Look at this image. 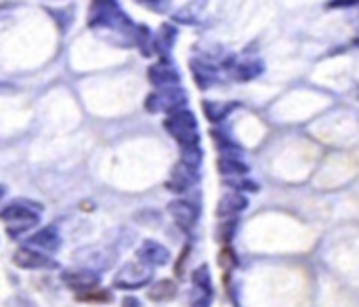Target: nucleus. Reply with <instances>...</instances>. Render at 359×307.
Returning a JSON list of instances; mask_svg holds the SVG:
<instances>
[{"mask_svg": "<svg viewBox=\"0 0 359 307\" xmlns=\"http://www.w3.org/2000/svg\"><path fill=\"white\" fill-rule=\"evenodd\" d=\"M88 27L97 36L120 46H141L145 25H137L118 2H95L88 15Z\"/></svg>", "mask_w": 359, "mask_h": 307, "instance_id": "obj_1", "label": "nucleus"}, {"mask_svg": "<svg viewBox=\"0 0 359 307\" xmlns=\"http://www.w3.org/2000/svg\"><path fill=\"white\" fill-rule=\"evenodd\" d=\"M34 209H40V207H34L27 200H15L6 204L2 209V221L6 226V232L15 236V234L36 228L40 223V211H34Z\"/></svg>", "mask_w": 359, "mask_h": 307, "instance_id": "obj_2", "label": "nucleus"}, {"mask_svg": "<svg viewBox=\"0 0 359 307\" xmlns=\"http://www.w3.org/2000/svg\"><path fill=\"white\" fill-rule=\"evenodd\" d=\"M164 129L177 139L181 148L200 145V133H198V118L191 110H181L164 120Z\"/></svg>", "mask_w": 359, "mask_h": 307, "instance_id": "obj_3", "label": "nucleus"}, {"mask_svg": "<svg viewBox=\"0 0 359 307\" xmlns=\"http://www.w3.org/2000/svg\"><path fill=\"white\" fill-rule=\"evenodd\" d=\"M189 97H187V91H183L181 86H172V89H158L154 93L147 95L145 99V110L156 114V112H166L168 116L181 112V110H187Z\"/></svg>", "mask_w": 359, "mask_h": 307, "instance_id": "obj_4", "label": "nucleus"}, {"mask_svg": "<svg viewBox=\"0 0 359 307\" xmlns=\"http://www.w3.org/2000/svg\"><path fill=\"white\" fill-rule=\"evenodd\" d=\"M154 268L141 263V261H128L120 268V272L114 278V289L120 291H137L151 282Z\"/></svg>", "mask_w": 359, "mask_h": 307, "instance_id": "obj_5", "label": "nucleus"}, {"mask_svg": "<svg viewBox=\"0 0 359 307\" xmlns=\"http://www.w3.org/2000/svg\"><path fill=\"white\" fill-rule=\"evenodd\" d=\"M61 282L69 291L78 295H86L99 285V274L90 268H69L61 274Z\"/></svg>", "mask_w": 359, "mask_h": 307, "instance_id": "obj_6", "label": "nucleus"}, {"mask_svg": "<svg viewBox=\"0 0 359 307\" xmlns=\"http://www.w3.org/2000/svg\"><path fill=\"white\" fill-rule=\"evenodd\" d=\"M198 181H200V171L185 164V162H179L172 169V173H170V177L166 181V190L172 192V194H185L194 185H198Z\"/></svg>", "mask_w": 359, "mask_h": 307, "instance_id": "obj_7", "label": "nucleus"}, {"mask_svg": "<svg viewBox=\"0 0 359 307\" xmlns=\"http://www.w3.org/2000/svg\"><path fill=\"white\" fill-rule=\"evenodd\" d=\"M168 215L183 230H194L198 226V221H200V209H198V204H194L189 200H183V198L168 202Z\"/></svg>", "mask_w": 359, "mask_h": 307, "instance_id": "obj_8", "label": "nucleus"}, {"mask_svg": "<svg viewBox=\"0 0 359 307\" xmlns=\"http://www.w3.org/2000/svg\"><path fill=\"white\" fill-rule=\"evenodd\" d=\"M147 74H149V82L158 89H172V86H179L181 82V74L170 63V59H160L147 70Z\"/></svg>", "mask_w": 359, "mask_h": 307, "instance_id": "obj_9", "label": "nucleus"}, {"mask_svg": "<svg viewBox=\"0 0 359 307\" xmlns=\"http://www.w3.org/2000/svg\"><path fill=\"white\" fill-rule=\"evenodd\" d=\"M25 247L34 249V251H40V253H57L61 249V234L55 226H46V228H40L36 234H32L27 240H25Z\"/></svg>", "mask_w": 359, "mask_h": 307, "instance_id": "obj_10", "label": "nucleus"}, {"mask_svg": "<svg viewBox=\"0 0 359 307\" xmlns=\"http://www.w3.org/2000/svg\"><path fill=\"white\" fill-rule=\"evenodd\" d=\"M13 263L17 268H23V270H53V268H57V263L48 255H44L40 251H34L29 247L17 249L15 255H13Z\"/></svg>", "mask_w": 359, "mask_h": 307, "instance_id": "obj_11", "label": "nucleus"}, {"mask_svg": "<svg viewBox=\"0 0 359 307\" xmlns=\"http://www.w3.org/2000/svg\"><path fill=\"white\" fill-rule=\"evenodd\" d=\"M225 67L236 80H252L265 72V63L261 59H227Z\"/></svg>", "mask_w": 359, "mask_h": 307, "instance_id": "obj_12", "label": "nucleus"}, {"mask_svg": "<svg viewBox=\"0 0 359 307\" xmlns=\"http://www.w3.org/2000/svg\"><path fill=\"white\" fill-rule=\"evenodd\" d=\"M137 261L149 266V268H162L170 261V253L164 244L156 240H145L137 251Z\"/></svg>", "mask_w": 359, "mask_h": 307, "instance_id": "obj_13", "label": "nucleus"}, {"mask_svg": "<svg viewBox=\"0 0 359 307\" xmlns=\"http://www.w3.org/2000/svg\"><path fill=\"white\" fill-rule=\"evenodd\" d=\"M217 166H219L221 175H225L227 179H231V177H244V175H248V171H250V166H248V164L244 162V158H242V150L223 152Z\"/></svg>", "mask_w": 359, "mask_h": 307, "instance_id": "obj_14", "label": "nucleus"}, {"mask_svg": "<svg viewBox=\"0 0 359 307\" xmlns=\"http://www.w3.org/2000/svg\"><path fill=\"white\" fill-rule=\"evenodd\" d=\"M246 209H248V198L242 192L231 190V192L223 194L221 200L217 202V217H223V219L236 217V215H240Z\"/></svg>", "mask_w": 359, "mask_h": 307, "instance_id": "obj_15", "label": "nucleus"}, {"mask_svg": "<svg viewBox=\"0 0 359 307\" xmlns=\"http://www.w3.org/2000/svg\"><path fill=\"white\" fill-rule=\"evenodd\" d=\"M177 27L172 23H164L156 34H154V53L160 55V59H170V53L177 42Z\"/></svg>", "mask_w": 359, "mask_h": 307, "instance_id": "obj_16", "label": "nucleus"}, {"mask_svg": "<svg viewBox=\"0 0 359 307\" xmlns=\"http://www.w3.org/2000/svg\"><path fill=\"white\" fill-rule=\"evenodd\" d=\"M191 72H194L196 84L200 89H210L212 84H217L221 80L219 67L212 65V63H208L206 59H194L191 61Z\"/></svg>", "mask_w": 359, "mask_h": 307, "instance_id": "obj_17", "label": "nucleus"}, {"mask_svg": "<svg viewBox=\"0 0 359 307\" xmlns=\"http://www.w3.org/2000/svg\"><path fill=\"white\" fill-rule=\"evenodd\" d=\"M202 107H204L206 118L210 122L219 124L238 107V103H233V101H202Z\"/></svg>", "mask_w": 359, "mask_h": 307, "instance_id": "obj_18", "label": "nucleus"}, {"mask_svg": "<svg viewBox=\"0 0 359 307\" xmlns=\"http://www.w3.org/2000/svg\"><path fill=\"white\" fill-rule=\"evenodd\" d=\"M175 295H177V282H175V280H168V278L156 282V285L149 289V299H151V301H168V299H172Z\"/></svg>", "mask_w": 359, "mask_h": 307, "instance_id": "obj_19", "label": "nucleus"}, {"mask_svg": "<svg viewBox=\"0 0 359 307\" xmlns=\"http://www.w3.org/2000/svg\"><path fill=\"white\" fill-rule=\"evenodd\" d=\"M191 280H194L196 289L200 291V295H206V297L212 295V278H210V268L208 266H200L194 272Z\"/></svg>", "mask_w": 359, "mask_h": 307, "instance_id": "obj_20", "label": "nucleus"}, {"mask_svg": "<svg viewBox=\"0 0 359 307\" xmlns=\"http://www.w3.org/2000/svg\"><path fill=\"white\" fill-rule=\"evenodd\" d=\"M225 185L233 188L236 192H259V183H255L250 177H231L225 179Z\"/></svg>", "mask_w": 359, "mask_h": 307, "instance_id": "obj_21", "label": "nucleus"}, {"mask_svg": "<svg viewBox=\"0 0 359 307\" xmlns=\"http://www.w3.org/2000/svg\"><path fill=\"white\" fill-rule=\"evenodd\" d=\"M219 263H221L223 270H231V268L238 266V257H236V253L231 251V247H225V249L219 253Z\"/></svg>", "mask_w": 359, "mask_h": 307, "instance_id": "obj_22", "label": "nucleus"}, {"mask_svg": "<svg viewBox=\"0 0 359 307\" xmlns=\"http://www.w3.org/2000/svg\"><path fill=\"white\" fill-rule=\"evenodd\" d=\"M233 234H236V221L231 219V221H225V223L219 228V232H217V238H219L223 244H229Z\"/></svg>", "mask_w": 359, "mask_h": 307, "instance_id": "obj_23", "label": "nucleus"}, {"mask_svg": "<svg viewBox=\"0 0 359 307\" xmlns=\"http://www.w3.org/2000/svg\"><path fill=\"white\" fill-rule=\"evenodd\" d=\"M78 301H95V303H109L111 301V295L107 293V291H90V293H86V295H78Z\"/></svg>", "mask_w": 359, "mask_h": 307, "instance_id": "obj_24", "label": "nucleus"}, {"mask_svg": "<svg viewBox=\"0 0 359 307\" xmlns=\"http://www.w3.org/2000/svg\"><path fill=\"white\" fill-rule=\"evenodd\" d=\"M191 307H210V297H206V295H200L194 303H191Z\"/></svg>", "mask_w": 359, "mask_h": 307, "instance_id": "obj_25", "label": "nucleus"}, {"mask_svg": "<svg viewBox=\"0 0 359 307\" xmlns=\"http://www.w3.org/2000/svg\"><path fill=\"white\" fill-rule=\"evenodd\" d=\"M122 307H141V303H139L137 297H124L122 299Z\"/></svg>", "mask_w": 359, "mask_h": 307, "instance_id": "obj_26", "label": "nucleus"}, {"mask_svg": "<svg viewBox=\"0 0 359 307\" xmlns=\"http://www.w3.org/2000/svg\"><path fill=\"white\" fill-rule=\"evenodd\" d=\"M358 2H330L328 6H355Z\"/></svg>", "mask_w": 359, "mask_h": 307, "instance_id": "obj_27", "label": "nucleus"}]
</instances>
